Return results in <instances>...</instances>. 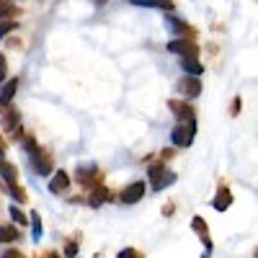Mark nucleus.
<instances>
[{
    "label": "nucleus",
    "instance_id": "1",
    "mask_svg": "<svg viewBox=\"0 0 258 258\" xmlns=\"http://www.w3.org/2000/svg\"><path fill=\"white\" fill-rule=\"evenodd\" d=\"M150 181H153L155 191H163L170 183H176V173H173V170H168V168H163V165H153V168H150Z\"/></svg>",
    "mask_w": 258,
    "mask_h": 258
},
{
    "label": "nucleus",
    "instance_id": "2",
    "mask_svg": "<svg viewBox=\"0 0 258 258\" xmlns=\"http://www.w3.org/2000/svg\"><path fill=\"white\" fill-rule=\"evenodd\" d=\"M194 135H197V124H178L170 132V140H173L176 147H188L194 142Z\"/></svg>",
    "mask_w": 258,
    "mask_h": 258
},
{
    "label": "nucleus",
    "instance_id": "3",
    "mask_svg": "<svg viewBox=\"0 0 258 258\" xmlns=\"http://www.w3.org/2000/svg\"><path fill=\"white\" fill-rule=\"evenodd\" d=\"M168 106H170V111L176 114V119L181 124H197V116H194V109L188 103H183V101H168Z\"/></svg>",
    "mask_w": 258,
    "mask_h": 258
},
{
    "label": "nucleus",
    "instance_id": "4",
    "mask_svg": "<svg viewBox=\"0 0 258 258\" xmlns=\"http://www.w3.org/2000/svg\"><path fill=\"white\" fill-rule=\"evenodd\" d=\"M168 49L173 54H181V57H197L199 54V47L194 44V41H188V39H173L168 44Z\"/></svg>",
    "mask_w": 258,
    "mask_h": 258
},
{
    "label": "nucleus",
    "instance_id": "5",
    "mask_svg": "<svg viewBox=\"0 0 258 258\" xmlns=\"http://www.w3.org/2000/svg\"><path fill=\"white\" fill-rule=\"evenodd\" d=\"M145 197V183L142 181H135V183H129L124 191H121V204H137L140 199Z\"/></svg>",
    "mask_w": 258,
    "mask_h": 258
},
{
    "label": "nucleus",
    "instance_id": "6",
    "mask_svg": "<svg viewBox=\"0 0 258 258\" xmlns=\"http://www.w3.org/2000/svg\"><path fill=\"white\" fill-rule=\"evenodd\" d=\"M178 91H181L183 96H188V98H197V96L202 93V83H199V78L188 75V78H183V80L178 83Z\"/></svg>",
    "mask_w": 258,
    "mask_h": 258
},
{
    "label": "nucleus",
    "instance_id": "7",
    "mask_svg": "<svg viewBox=\"0 0 258 258\" xmlns=\"http://www.w3.org/2000/svg\"><path fill=\"white\" fill-rule=\"evenodd\" d=\"M78 181L85 183V186H96L101 181V170L96 165H88V168H78Z\"/></svg>",
    "mask_w": 258,
    "mask_h": 258
},
{
    "label": "nucleus",
    "instance_id": "8",
    "mask_svg": "<svg viewBox=\"0 0 258 258\" xmlns=\"http://www.w3.org/2000/svg\"><path fill=\"white\" fill-rule=\"evenodd\" d=\"M34 168H36V173L39 176H47V173H52V158L47 155V153H34Z\"/></svg>",
    "mask_w": 258,
    "mask_h": 258
},
{
    "label": "nucleus",
    "instance_id": "9",
    "mask_svg": "<svg viewBox=\"0 0 258 258\" xmlns=\"http://www.w3.org/2000/svg\"><path fill=\"white\" fill-rule=\"evenodd\" d=\"M191 227H194V232H197L199 238L204 240L207 250H212V240H209V227H207V220H204V217H194V220H191Z\"/></svg>",
    "mask_w": 258,
    "mask_h": 258
},
{
    "label": "nucleus",
    "instance_id": "10",
    "mask_svg": "<svg viewBox=\"0 0 258 258\" xmlns=\"http://www.w3.org/2000/svg\"><path fill=\"white\" fill-rule=\"evenodd\" d=\"M230 204H232V194H230L227 188H220V191H217V197L212 199V207L217 209V212H225Z\"/></svg>",
    "mask_w": 258,
    "mask_h": 258
},
{
    "label": "nucleus",
    "instance_id": "11",
    "mask_svg": "<svg viewBox=\"0 0 258 258\" xmlns=\"http://www.w3.org/2000/svg\"><path fill=\"white\" fill-rule=\"evenodd\" d=\"M0 176L8 181V186H16V181H18V170H16V165H11L8 160L0 158Z\"/></svg>",
    "mask_w": 258,
    "mask_h": 258
},
{
    "label": "nucleus",
    "instance_id": "12",
    "mask_svg": "<svg viewBox=\"0 0 258 258\" xmlns=\"http://www.w3.org/2000/svg\"><path fill=\"white\" fill-rule=\"evenodd\" d=\"M181 68H183L188 75H194V78H199V75L204 73V68L199 64V59H197V57H181Z\"/></svg>",
    "mask_w": 258,
    "mask_h": 258
},
{
    "label": "nucleus",
    "instance_id": "13",
    "mask_svg": "<svg viewBox=\"0 0 258 258\" xmlns=\"http://www.w3.org/2000/svg\"><path fill=\"white\" fill-rule=\"evenodd\" d=\"M106 199H109V188H103V186H93L91 197H88V204H91V207H101Z\"/></svg>",
    "mask_w": 258,
    "mask_h": 258
},
{
    "label": "nucleus",
    "instance_id": "14",
    "mask_svg": "<svg viewBox=\"0 0 258 258\" xmlns=\"http://www.w3.org/2000/svg\"><path fill=\"white\" fill-rule=\"evenodd\" d=\"M68 186H70V178H68V173H64V170H57V176L49 181V188L57 194V191H68Z\"/></svg>",
    "mask_w": 258,
    "mask_h": 258
},
{
    "label": "nucleus",
    "instance_id": "15",
    "mask_svg": "<svg viewBox=\"0 0 258 258\" xmlns=\"http://www.w3.org/2000/svg\"><path fill=\"white\" fill-rule=\"evenodd\" d=\"M16 91H18V80L13 78V80H8V83L3 85V93H0V103L8 106V103H11V98L16 96Z\"/></svg>",
    "mask_w": 258,
    "mask_h": 258
},
{
    "label": "nucleus",
    "instance_id": "16",
    "mask_svg": "<svg viewBox=\"0 0 258 258\" xmlns=\"http://www.w3.org/2000/svg\"><path fill=\"white\" fill-rule=\"evenodd\" d=\"M135 6H150V8H165L170 11L173 8V0H132Z\"/></svg>",
    "mask_w": 258,
    "mask_h": 258
},
{
    "label": "nucleus",
    "instance_id": "17",
    "mask_svg": "<svg viewBox=\"0 0 258 258\" xmlns=\"http://www.w3.org/2000/svg\"><path fill=\"white\" fill-rule=\"evenodd\" d=\"M11 16H18V8L13 3H8V0H0V18H11Z\"/></svg>",
    "mask_w": 258,
    "mask_h": 258
},
{
    "label": "nucleus",
    "instance_id": "18",
    "mask_svg": "<svg viewBox=\"0 0 258 258\" xmlns=\"http://www.w3.org/2000/svg\"><path fill=\"white\" fill-rule=\"evenodd\" d=\"M16 238H18L16 227H8V225L0 227V243H11V240H16Z\"/></svg>",
    "mask_w": 258,
    "mask_h": 258
},
{
    "label": "nucleus",
    "instance_id": "19",
    "mask_svg": "<svg viewBox=\"0 0 258 258\" xmlns=\"http://www.w3.org/2000/svg\"><path fill=\"white\" fill-rule=\"evenodd\" d=\"M168 26L173 29V31H178V34H186V31H188V24H186V21L173 18V16H168Z\"/></svg>",
    "mask_w": 258,
    "mask_h": 258
},
{
    "label": "nucleus",
    "instance_id": "20",
    "mask_svg": "<svg viewBox=\"0 0 258 258\" xmlns=\"http://www.w3.org/2000/svg\"><path fill=\"white\" fill-rule=\"evenodd\" d=\"M3 126L8 129V132H13L16 135V129H18V114H6V119H3Z\"/></svg>",
    "mask_w": 258,
    "mask_h": 258
},
{
    "label": "nucleus",
    "instance_id": "21",
    "mask_svg": "<svg viewBox=\"0 0 258 258\" xmlns=\"http://www.w3.org/2000/svg\"><path fill=\"white\" fill-rule=\"evenodd\" d=\"M11 220H13L16 225H26V222H29V220H26V214H24V212H21V209H18L16 204L11 207Z\"/></svg>",
    "mask_w": 258,
    "mask_h": 258
},
{
    "label": "nucleus",
    "instance_id": "22",
    "mask_svg": "<svg viewBox=\"0 0 258 258\" xmlns=\"http://www.w3.org/2000/svg\"><path fill=\"white\" fill-rule=\"evenodd\" d=\"M29 222H31V230H34V240H39V238H41V220H39L36 212L29 217Z\"/></svg>",
    "mask_w": 258,
    "mask_h": 258
},
{
    "label": "nucleus",
    "instance_id": "23",
    "mask_svg": "<svg viewBox=\"0 0 258 258\" xmlns=\"http://www.w3.org/2000/svg\"><path fill=\"white\" fill-rule=\"evenodd\" d=\"M119 258H145V255L135 248H124V250H119Z\"/></svg>",
    "mask_w": 258,
    "mask_h": 258
},
{
    "label": "nucleus",
    "instance_id": "24",
    "mask_svg": "<svg viewBox=\"0 0 258 258\" xmlns=\"http://www.w3.org/2000/svg\"><path fill=\"white\" fill-rule=\"evenodd\" d=\"M24 147H26V153H39V147H36V140L34 137H24Z\"/></svg>",
    "mask_w": 258,
    "mask_h": 258
},
{
    "label": "nucleus",
    "instance_id": "25",
    "mask_svg": "<svg viewBox=\"0 0 258 258\" xmlns=\"http://www.w3.org/2000/svg\"><path fill=\"white\" fill-rule=\"evenodd\" d=\"M16 29V24H13V21H0V39H3L8 31H13Z\"/></svg>",
    "mask_w": 258,
    "mask_h": 258
},
{
    "label": "nucleus",
    "instance_id": "26",
    "mask_svg": "<svg viewBox=\"0 0 258 258\" xmlns=\"http://www.w3.org/2000/svg\"><path fill=\"white\" fill-rule=\"evenodd\" d=\"M64 255H68V258H75L78 255V243L75 240H70L68 245H64Z\"/></svg>",
    "mask_w": 258,
    "mask_h": 258
},
{
    "label": "nucleus",
    "instance_id": "27",
    "mask_svg": "<svg viewBox=\"0 0 258 258\" xmlns=\"http://www.w3.org/2000/svg\"><path fill=\"white\" fill-rule=\"evenodd\" d=\"M11 194H13V199H16L18 204H21V202H26V194H24V191H21L18 186H11Z\"/></svg>",
    "mask_w": 258,
    "mask_h": 258
},
{
    "label": "nucleus",
    "instance_id": "28",
    "mask_svg": "<svg viewBox=\"0 0 258 258\" xmlns=\"http://www.w3.org/2000/svg\"><path fill=\"white\" fill-rule=\"evenodd\" d=\"M3 258H26V255H24V253H18V250H6Z\"/></svg>",
    "mask_w": 258,
    "mask_h": 258
},
{
    "label": "nucleus",
    "instance_id": "29",
    "mask_svg": "<svg viewBox=\"0 0 258 258\" xmlns=\"http://www.w3.org/2000/svg\"><path fill=\"white\" fill-rule=\"evenodd\" d=\"M0 80H6V57L0 54Z\"/></svg>",
    "mask_w": 258,
    "mask_h": 258
},
{
    "label": "nucleus",
    "instance_id": "30",
    "mask_svg": "<svg viewBox=\"0 0 258 258\" xmlns=\"http://www.w3.org/2000/svg\"><path fill=\"white\" fill-rule=\"evenodd\" d=\"M238 111H240V98H235L232 101V114H238Z\"/></svg>",
    "mask_w": 258,
    "mask_h": 258
},
{
    "label": "nucleus",
    "instance_id": "31",
    "mask_svg": "<svg viewBox=\"0 0 258 258\" xmlns=\"http://www.w3.org/2000/svg\"><path fill=\"white\" fill-rule=\"evenodd\" d=\"M6 153V145H3V140H0V155H3Z\"/></svg>",
    "mask_w": 258,
    "mask_h": 258
},
{
    "label": "nucleus",
    "instance_id": "32",
    "mask_svg": "<svg viewBox=\"0 0 258 258\" xmlns=\"http://www.w3.org/2000/svg\"><path fill=\"white\" fill-rule=\"evenodd\" d=\"M44 258H59V255H57V253H47Z\"/></svg>",
    "mask_w": 258,
    "mask_h": 258
},
{
    "label": "nucleus",
    "instance_id": "33",
    "mask_svg": "<svg viewBox=\"0 0 258 258\" xmlns=\"http://www.w3.org/2000/svg\"><path fill=\"white\" fill-rule=\"evenodd\" d=\"M96 3H98V6H101V3H106V0H96Z\"/></svg>",
    "mask_w": 258,
    "mask_h": 258
}]
</instances>
